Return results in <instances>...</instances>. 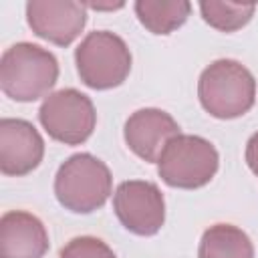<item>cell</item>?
<instances>
[{
	"instance_id": "cell-14",
	"label": "cell",
	"mask_w": 258,
	"mask_h": 258,
	"mask_svg": "<svg viewBox=\"0 0 258 258\" xmlns=\"http://www.w3.org/2000/svg\"><path fill=\"white\" fill-rule=\"evenodd\" d=\"M254 4H234V2H200L202 18L222 32H234L246 26L254 14Z\"/></svg>"
},
{
	"instance_id": "cell-3",
	"label": "cell",
	"mask_w": 258,
	"mask_h": 258,
	"mask_svg": "<svg viewBox=\"0 0 258 258\" xmlns=\"http://www.w3.org/2000/svg\"><path fill=\"white\" fill-rule=\"evenodd\" d=\"M111 171L91 153L71 155L56 171L54 196L75 214H91L105 206L111 196Z\"/></svg>"
},
{
	"instance_id": "cell-7",
	"label": "cell",
	"mask_w": 258,
	"mask_h": 258,
	"mask_svg": "<svg viewBox=\"0 0 258 258\" xmlns=\"http://www.w3.org/2000/svg\"><path fill=\"white\" fill-rule=\"evenodd\" d=\"M113 210L119 222L137 236H153L165 222V200L151 181H123L113 198Z\"/></svg>"
},
{
	"instance_id": "cell-10",
	"label": "cell",
	"mask_w": 258,
	"mask_h": 258,
	"mask_svg": "<svg viewBox=\"0 0 258 258\" xmlns=\"http://www.w3.org/2000/svg\"><path fill=\"white\" fill-rule=\"evenodd\" d=\"M177 135V121L161 109H139L125 123V143L147 163H157L165 145Z\"/></svg>"
},
{
	"instance_id": "cell-5",
	"label": "cell",
	"mask_w": 258,
	"mask_h": 258,
	"mask_svg": "<svg viewBox=\"0 0 258 258\" xmlns=\"http://www.w3.org/2000/svg\"><path fill=\"white\" fill-rule=\"evenodd\" d=\"M218 151L208 139L179 133L159 155L157 171L171 187L196 189L212 181L218 171Z\"/></svg>"
},
{
	"instance_id": "cell-17",
	"label": "cell",
	"mask_w": 258,
	"mask_h": 258,
	"mask_svg": "<svg viewBox=\"0 0 258 258\" xmlns=\"http://www.w3.org/2000/svg\"><path fill=\"white\" fill-rule=\"evenodd\" d=\"M87 8H93V10H117V8H123V4H85Z\"/></svg>"
},
{
	"instance_id": "cell-8",
	"label": "cell",
	"mask_w": 258,
	"mask_h": 258,
	"mask_svg": "<svg viewBox=\"0 0 258 258\" xmlns=\"http://www.w3.org/2000/svg\"><path fill=\"white\" fill-rule=\"evenodd\" d=\"M26 20L36 36L69 46L85 28L87 6L71 0H30L26 4Z\"/></svg>"
},
{
	"instance_id": "cell-2",
	"label": "cell",
	"mask_w": 258,
	"mask_h": 258,
	"mask_svg": "<svg viewBox=\"0 0 258 258\" xmlns=\"http://www.w3.org/2000/svg\"><path fill=\"white\" fill-rule=\"evenodd\" d=\"M58 79V62L52 52L32 42H16L2 54L0 87L20 103L44 97Z\"/></svg>"
},
{
	"instance_id": "cell-16",
	"label": "cell",
	"mask_w": 258,
	"mask_h": 258,
	"mask_svg": "<svg viewBox=\"0 0 258 258\" xmlns=\"http://www.w3.org/2000/svg\"><path fill=\"white\" fill-rule=\"evenodd\" d=\"M246 163L254 175H258V131L246 143Z\"/></svg>"
},
{
	"instance_id": "cell-12",
	"label": "cell",
	"mask_w": 258,
	"mask_h": 258,
	"mask_svg": "<svg viewBox=\"0 0 258 258\" xmlns=\"http://www.w3.org/2000/svg\"><path fill=\"white\" fill-rule=\"evenodd\" d=\"M198 258H254V246L244 230L232 224H216L204 232Z\"/></svg>"
},
{
	"instance_id": "cell-1",
	"label": "cell",
	"mask_w": 258,
	"mask_h": 258,
	"mask_svg": "<svg viewBox=\"0 0 258 258\" xmlns=\"http://www.w3.org/2000/svg\"><path fill=\"white\" fill-rule=\"evenodd\" d=\"M198 97L212 117L236 119L252 109L256 99V81L242 62L220 58L200 75Z\"/></svg>"
},
{
	"instance_id": "cell-4",
	"label": "cell",
	"mask_w": 258,
	"mask_h": 258,
	"mask_svg": "<svg viewBox=\"0 0 258 258\" xmlns=\"http://www.w3.org/2000/svg\"><path fill=\"white\" fill-rule=\"evenodd\" d=\"M81 81L97 91L119 87L131 71V52L125 40L107 30L89 32L75 50Z\"/></svg>"
},
{
	"instance_id": "cell-11",
	"label": "cell",
	"mask_w": 258,
	"mask_h": 258,
	"mask_svg": "<svg viewBox=\"0 0 258 258\" xmlns=\"http://www.w3.org/2000/svg\"><path fill=\"white\" fill-rule=\"evenodd\" d=\"M48 250L44 224L22 210L6 212L0 220V258H42Z\"/></svg>"
},
{
	"instance_id": "cell-15",
	"label": "cell",
	"mask_w": 258,
	"mask_h": 258,
	"mask_svg": "<svg viewBox=\"0 0 258 258\" xmlns=\"http://www.w3.org/2000/svg\"><path fill=\"white\" fill-rule=\"evenodd\" d=\"M58 258H117V256L103 240L93 236H79L60 248Z\"/></svg>"
},
{
	"instance_id": "cell-6",
	"label": "cell",
	"mask_w": 258,
	"mask_h": 258,
	"mask_svg": "<svg viewBox=\"0 0 258 258\" xmlns=\"http://www.w3.org/2000/svg\"><path fill=\"white\" fill-rule=\"evenodd\" d=\"M38 119L54 141L79 145L91 137L97 113L87 95L77 89H60L44 99Z\"/></svg>"
},
{
	"instance_id": "cell-9",
	"label": "cell",
	"mask_w": 258,
	"mask_h": 258,
	"mask_svg": "<svg viewBox=\"0 0 258 258\" xmlns=\"http://www.w3.org/2000/svg\"><path fill=\"white\" fill-rule=\"evenodd\" d=\"M44 141L32 123L24 119L0 121V169L4 175H26L38 167Z\"/></svg>"
},
{
	"instance_id": "cell-13",
	"label": "cell",
	"mask_w": 258,
	"mask_h": 258,
	"mask_svg": "<svg viewBox=\"0 0 258 258\" xmlns=\"http://www.w3.org/2000/svg\"><path fill=\"white\" fill-rule=\"evenodd\" d=\"M191 12V4L185 0L175 2H155V0H141L135 2V14L139 22L153 34H169L179 28Z\"/></svg>"
}]
</instances>
